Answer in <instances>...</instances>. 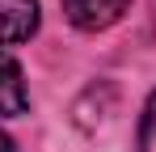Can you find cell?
Masks as SVG:
<instances>
[{
	"mask_svg": "<svg viewBox=\"0 0 156 152\" xmlns=\"http://www.w3.org/2000/svg\"><path fill=\"white\" fill-rule=\"evenodd\" d=\"M30 93H26V76L17 68V59H9L0 51V114H26Z\"/></svg>",
	"mask_w": 156,
	"mask_h": 152,
	"instance_id": "cell-3",
	"label": "cell"
},
{
	"mask_svg": "<svg viewBox=\"0 0 156 152\" xmlns=\"http://www.w3.org/2000/svg\"><path fill=\"white\" fill-rule=\"evenodd\" d=\"M139 152H156V93L148 97L144 123H139Z\"/></svg>",
	"mask_w": 156,
	"mask_h": 152,
	"instance_id": "cell-4",
	"label": "cell"
},
{
	"mask_svg": "<svg viewBox=\"0 0 156 152\" xmlns=\"http://www.w3.org/2000/svg\"><path fill=\"white\" fill-rule=\"evenodd\" d=\"M127 9H131V0H63V17L84 34H97L105 25H114Z\"/></svg>",
	"mask_w": 156,
	"mask_h": 152,
	"instance_id": "cell-1",
	"label": "cell"
},
{
	"mask_svg": "<svg viewBox=\"0 0 156 152\" xmlns=\"http://www.w3.org/2000/svg\"><path fill=\"white\" fill-rule=\"evenodd\" d=\"M38 30V0H0V47H17Z\"/></svg>",
	"mask_w": 156,
	"mask_h": 152,
	"instance_id": "cell-2",
	"label": "cell"
},
{
	"mask_svg": "<svg viewBox=\"0 0 156 152\" xmlns=\"http://www.w3.org/2000/svg\"><path fill=\"white\" fill-rule=\"evenodd\" d=\"M0 152H13V139H9L4 131H0Z\"/></svg>",
	"mask_w": 156,
	"mask_h": 152,
	"instance_id": "cell-5",
	"label": "cell"
}]
</instances>
